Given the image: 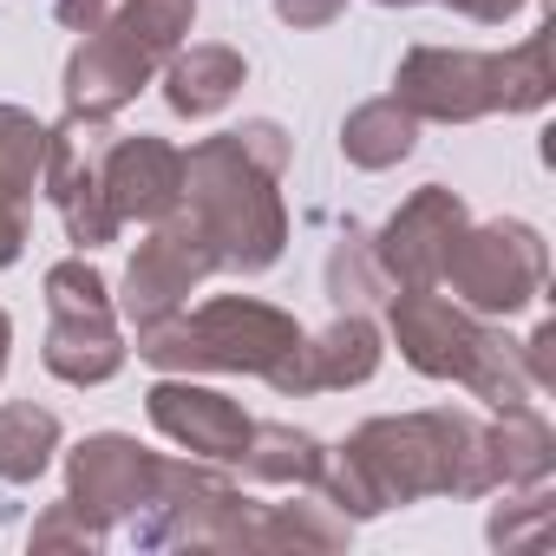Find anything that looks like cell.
Returning <instances> with one entry per match:
<instances>
[{
    "label": "cell",
    "mask_w": 556,
    "mask_h": 556,
    "mask_svg": "<svg viewBox=\"0 0 556 556\" xmlns=\"http://www.w3.org/2000/svg\"><path fill=\"white\" fill-rule=\"evenodd\" d=\"M387 321H393V341H400L413 374L458 380L497 413L504 406H530L536 387H530V374L517 361V341L484 328L465 302H445L439 289H393L387 295Z\"/></svg>",
    "instance_id": "3957f363"
},
{
    "label": "cell",
    "mask_w": 556,
    "mask_h": 556,
    "mask_svg": "<svg viewBox=\"0 0 556 556\" xmlns=\"http://www.w3.org/2000/svg\"><path fill=\"white\" fill-rule=\"evenodd\" d=\"M242 73L249 66H242L236 47H177L164 60V105L177 118H210V112H223L236 99Z\"/></svg>",
    "instance_id": "9a60e30c"
},
{
    "label": "cell",
    "mask_w": 556,
    "mask_h": 556,
    "mask_svg": "<svg viewBox=\"0 0 556 556\" xmlns=\"http://www.w3.org/2000/svg\"><path fill=\"white\" fill-rule=\"evenodd\" d=\"M144 406H151V426L164 439H177L190 458H210V465H236L249 445V426H255L229 393L197 387V380H157Z\"/></svg>",
    "instance_id": "7c38bea8"
},
{
    "label": "cell",
    "mask_w": 556,
    "mask_h": 556,
    "mask_svg": "<svg viewBox=\"0 0 556 556\" xmlns=\"http://www.w3.org/2000/svg\"><path fill=\"white\" fill-rule=\"evenodd\" d=\"M465 203L445 190V184H426V190H413L393 216H387V229L374 236V262H380V275L393 289H439L445 282V262H452V249H458V236H465Z\"/></svg>",
    "instance_id": "ba28073f"
},
{
    "label": "cell",
    "mask_w": 556,
    "mask_h": 556,
    "mask_svg": "<svg viewBox=\"0 0 556 556\" xmlns=\"http://www.w3.org/2000/svg\"><path fill=\"white\" fill-rule=\"evenodd\" d=\"M341 8H348V0H275V14H282L289 27H328Z\"/></svg>",
    "instance_id": "f546056e"
},
{
    "label": "cell",
    "mask_w": 556,
    "mask_h": 556,
    "mask_svg": "<svg viewBox=\"0 0 556 556\" xmlns=\"http://www.w3.org/2000/svg\"><path fill=\"white\" fill-rule=\"evenodd\" d=\"M328 295H334L348 315H367L374 302L393 295V282L380 275V262H374V236H367L361 223H348L341 242H334V255H328Z\"/></svg>",
    "instance_id": "cb8c5ba5"
},
{
    "label": "cell",
    "mask_w": 556,
    "mask_h": 556,
    "mask_svg": "<svg viewBox=\"0 0 556 556\" xmlns=\"http://www.w3.org/2000/svg\"><path fill=\"white\" fill-rule=\"evenodd\" d=\"M275 177L236 131L203 138L197 151H184V210L197 216V229L216 249V268L236 275H262L289 242V210Z\"/></svg>",
    "instance_id": "7a4b0ae2"
},
{
    "label": "cell",
    "mask_w": 556,
    "mask_h": 556,
    "mask_svg": "<svg viewBox=\"0 0 556 556\" xmlns=\"http://www.w3.org/2000/svg\"><path fill=\"white\" fill-rule=\"evenodd\" d=\"M413 144H419V118H413L400 99H367V105L348 112V125H341V151H348V164H361V170H393L400 157H413Z\"/></svg>",
    "instance_id": "ac0fdd59"
},
{
    "label": "cell",
    "mask_w": 556,
    "mask_h": 556,
    "mask_svg": "<svg viewBox=\"0 0 556 556\" xmlns=\"http://www.w3.org/2000/svg\"><path fill=\"white\" fill-rule=\"evenodd\" d=\"M118 21L131 27V34H144L164 60L184 47V34H190V21H197V0H125L118 8Z\"/></svg>",
    "instance_id": "484cf974"
},
{
    "label": "cell",
    "mask_w": 556,
    "mask_h": 556,
    "mask_svg": "<svg viewBox=\"0 0 556 556\" xmlns=\"http://www.w3.org/2000/svg\"><path fill=\"white\" fill-rule=\"evenodd\" d=\"M549 348H556V328H549V321L517 348V361H523V374H530V387H536V393H543V387H556V354H549Z\"/></svg>",
    "instance_id": "83f0119b"
},
{
    "label": "cell",
    "mask_w": 556,
    "mask_h": 556,
    "mask_svg": "<svg viewBox=\"0 0 556 556\" xmlns=\"http://www.w3.org/2000/svg\"><path fill=\"white\" fill-rule=\"evenodd\" d=\"M302 321L268 308L255 295H223L197 315H164L151 328H138V361L164 367V374H262L275 380L295 354H302Z\"/></svg>",
    "instance_id": "277c9868"
},
{
    "label": "cell",
    "mask_w": 556,
    "mask_h": 556,
    "mask_svg": "<svg viewBox=\"0 0 556 556\" xmlns=\"http://www.w3.org/2000/svg\"><path fill=\"white\" fill-rule=\"evenodd\" d=\"M491 92H497V112H543L556 99L549 34H530L510 53H491Z\"/></svg>",
    "instance_id": "603a6c76"
},
{
    "label": "cell",
    "mask_w": 556,
    "mask_h": 556,
    "mask_svg": "<svg viewBox=\"0 0 556 556\" xmlns=\"http://www.w3.org/2000/svg\"><path fill=\"white\" fill-rule=\"evenodd\" d=\"M491 465H497V484L504 491L549 484V471H556V432L543 426V413L504 406V419L491 426Z\"/></svg>",
    "instance_id": "d6986e66"
},
{
    "label": "cell",
    "mask_w": 556,
    "mask_h": 556,
    "mask_svg": "<svg viewBox=\"0 0 556 556\" xmlns=\"http://www.w3.org/2000/svg\"><path fill=\"white\" fill-rule=\"evenodd\" d=\"M210 275H216V249H210V236L197 229V216L177 203V210L157 216L151 236L138 242V255H131V268H125L118 308H125L131 328H151V321L177 315V308L190 302V289H203Z\"/></svg>",
    "instance_id": "52a82bcc"
},
{
    "label": "cell",
    "mask_w": 556,
    "mask_h": 556,
    "mask_svg": "<svg viewBox=\"0 0 556 556\" xmlns=\"http://www.w3.org/2000/svg\"><path fill=\"white\" fill-rule=\"evenodd\" d=\"M157 484V452H144L125 432H92L73 458H66V497L92 517V523H131L144 510Z\"/></svg>",
    "instance_id": "8fae6325"
},
{
    "label": "cell",
    "mask_w": 556,
    "mask_h": 556,
    "mask_svg": "<svg viewBox=\"0 0 556 556\" xmlns=\"http://www.w3.org/2000/svg\"><path fill=\"white\" fill-rule=\"evenodd\" d=\"M315 484L354 523L380 517L393 504H413V497H484V491H497L491 426L465 406L367 419L341 452L321 458Z\"/></svg>",
    "instance_id": "6da1fadb"
},
{
    "label": "cell",
    "mask_w": 556,
    "mask_h": 556,
    "mask_svg": "<svg viewBox=\"0 0 556 556\" xmlns=\"http://www.w3.org/2000/svg\"><path fill=\"white\" fill-rule=\"evenodd\" d=\"M308 393H328V387H367L380 374V328L367 315H348L321 334H308Z\"/></svg>",
    "instance_id": "2e32d148"
},
{
    "label": "cell",
    "mask_w": 556,
    "mask_h": 556,
    "mask_svg": "<svg viewBox=\"0 0 556 556\" xmlns=\"http://www.w3.org/2000/svg\"><path fill=\"white\" fill-rule=\"evenodd\" d=\"M484 536H491L497 549H536V543L549 536V484H517V497L491 510Z\"/></svg>",
    "instance_id": "d4e9b609"
},
{
    "label": "cell",
    "mask_w": 556,
    "mask_h": 556,
    "mask_svg": "<svg viewBox=\"0 0 556 556\" xmlns=\"http://www.w3.org/2000/svg\"><path fill=\"white\" fill-rule=\"evenodd\" d=\"M445 282H452V302H465L471 315H517L549 282V249L517 216H497L478 229L465 223V236L445 262Z\"/></svg>",
    "instance_id": "5b68a950"
},
{
    "label": "cell",
    "mask_w": 556,
    "mask_h": 556,
    "mask_svg": "<svg viewBox=\"0 0 556 556\" xmlns=\"http://www.w3.org/2000/svg\"><path fill=\"white\" fill-rule=\"evenodd\" d=\"M105 203L118 223H157L184 203V151L164 138H112L105 144Z\"/></svg>",
    "instance_id": "4fadbf2b"
},
{
    "label": "cell",
    "mask_w": 556,
    "mask_h": 556,
    "mask_svg": "<svg viewBox=\"0 0 556 556\" xmlns=\"http://www.w3.org/2000/svg\"><path fill=\"white\" fill-rule=\"evenodd\" d=\"M393 99L413 118H439V125H471L484 112H497L491 92V53H465V47H413L393 73Z\"/></svg>",
    "instance_id": "30bf717a"
},
{
    "label": "cell",
    "mask_w": 556,
    "mask_h": 556,
    "mask_svg": "<svg viewBox=\"0 0 556 556\" xmlns=\"http://www.w3.org/2000/svg\"><path fill=\"white\" fill-rule=\"evenodd\" d=\"M164 53L131 34L118 14H105L66 60V112H92V118H112L118 105H131L151 79H157Z\"/></svg>",
    "instance_id": "9c48e42d"
},
{
    "label": "cell",
    "mask_w": 556,
    "mask_h": 556,
    "mask_svg": "<svg viewBox=\"0 0 556 556\" xmlns=\"http://www.w3.org/2000/svg\"><path fill=\"white\" fill-rule=\"evenodd\" d=\"M105 144H112V118H92V112H66L47 131L40 184H47V197H53V210L79 249H105L125 229L105 203Z\"/></svg>",
    "instance_id": "8992f818"
},
{
    "label": "cell",
    "mask_w": 556,
    "mask_h": 556,
    "mask_svg": "<svg viewBox=\"0 0 556 556\" xmlns=\"http://www.w3.org/2000/svg\"><path fill=\"white\" fill-rule=\"evenodd\" d=\"M21 249H27V216L0 210V268H14V262H21Z\"/></svg>",
    "instance_id": "1f68e13d"
},
{
    "label": "cell",
    "mask_w": 556,
    "mask_h": 556,
    "mask_svg": "<svg viewBox=\"0 0 556 556\" xmlns=\"http://www.w3.org/2000/svg\"><path fill=\"white\" fill-rule=\"evenodd\" d=\"M380 8H413V0H380Z\"/></svg>",
    "instance_id": "836d02e7"
},
{
    "label": "cell",
    "mask_w": 556,
    "mask_h": 556,
    "mask_svg": "<svg viewBox=\"0 0 556 556\" xmlns=\"http://www.w3.org/2000/svg\"><path fill=\"white\" fill-rule=\"evenodd\" d=\"M40 164H47V125L21 105H0V210L27 216Z\"/></svg>",
    "instance_id": "7402d4cb"
},
{
    "label": "cell",
    "mask_w": 556,
    "mask_h": 556,
    "mask_svg": "<svg viewBox=\"0 0 556 556\" xmlns=\"http://www.w3.org/2000/svg\"><path fill=\"white\" fill-rule=\"evenodd\" d=\"M47 8H53V21H60V27H73V34H92V27L112 14V0H47Z\"/></svg>",
    "instance_id": "f1b7e54d"
},
{
    "label": "cell",
    "mask_w": 556,
    "mask_h": 556,
    "mask_svg": "<svg viewBox=\"0 0 556 556\" xmlns=\"http://www.w3.org/2000/svg\"><path fill=\"white\" fill-rule=\"evenodd\" d=\"M321 458H328V445L302 426H249V445H242L236 465L262 484H315Z\"/></svg>",
    "instance_id": "ffe728a7"
},
{
    "label": "cell",
    "mask_w": 556,
    "mask_h": 556,
    "mask_svg": "<svg viewBox=\"0 0 556 556\" xmlns=\"http://www.w3.org/2000/svg\"><path fill=\"white\" fill-rule=\"evenodd\" d=\"M445 8L465 14V21H478V27H504V21L523 8V0H445Z\"/></svg>",
    "instance_id": "4dcf8cb0"
},
{
    "label": "cell",
    "mask_w": 556,
    "mask_h": 556,
    "mask_svg": "<svg viewBox=\"0 0 556 556\" xmlns=\"http://www.w3.org/2000/svg\"><path fill=\"white\" fill-rule=\"evenodd\" d=\"M60 452V419L34 400L0 406V484H34Z\"/></svg>",
    "instance_id": "44dd1931"
},
{
    "label": "cell",
    "mask_w": 556,
    "mask_h": 556,
    "mask_svg": "<svg viewBox=\"0 0 556 556\" xmlns=\"http://www.w3.org/2000/svg\"><path fill=\"white\" fill-rule=\"evenodd\" d=\"M354 517H341L328 497H295V504H262L255 517V549H348Z\"/></svg>",
    "instance_id": "e0dca14e"
},
{
    "label": "cell",
    "mask_w": 556,
    "mask_h": 556,
    "mask_svg": "<svg viewBox=\"0 0 556 556\" xmlns=\"http://www.w3.org/2000/svg\"><path fill=\"white\" fill-rule=\"evenodd\" d=\"M105 536H112V530H105V523H92L73 497H66V504H53V510L34 523V549H99Z\"/></svg>",
    "instance_id": "4316f807"
},
{
    "label": "cell",
    "mask_w": 556,
    "mask_h": 556,
    "mask_svg": "<svg viewBox=\"0 0 556 556\" xmlns=\"http://www.w3.org/2000/svg\"><path fill=\"white\" fill-rule=\"evenodd\" d=\"M8 348H14V321L0 315V374H8Z\"/></svg>",
    "instance_id": "d6a6232c"
},
{
    "label": "cell",
    "mask_w": 556,
    "mask_h": 556,
    "mask_svg": "<svg viewBox=\"0 0 556 556\" xmlns=\"http://www.w3.org/2000/svg\"><path fill=\"white\" fill-rule=\"evenodd\" d=\"M47 374L66 380V387H105L118 367H125V334L112 321V308H79V315H53L47 328Z\"/></svg>",
    "instance_id": "5bb4252c"
}]
</instances>
